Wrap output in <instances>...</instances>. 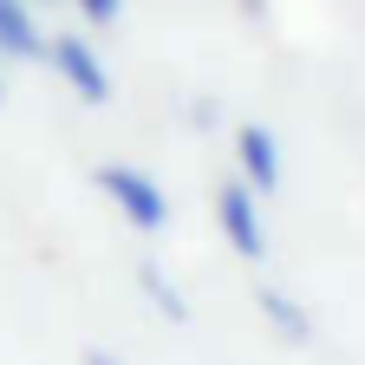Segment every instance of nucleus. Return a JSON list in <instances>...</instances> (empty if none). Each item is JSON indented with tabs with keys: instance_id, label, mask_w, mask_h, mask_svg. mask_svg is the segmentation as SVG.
I'll list each match as a JSON object with an SVG mask.
<instances>
[{
	"instance_id": "7",
	"label": "nucleus",
	"mask_w": 365,
	"mask_h": 365,
	"mask_svg": "<svg viewBox=\"0 0 365 365\" xmlns=\"http://www.w3.org/2000/svg\"><path fill=\"white\" fill-rule=\"evenodd\" d=\"M72 7H78V14H85L91 26H111V20L124 14V0H72Z\"/></svg>"
},
{
	"instance_id": "10",
	"label": "nucleus",
	"mask_w": 365,
	"mask_h": 365,
	"mask_svg": "<svg viewBox=\"0 0 365 365\" xmlns=\"http://www.w3.org/2000/svg\"><path fill=\"white\" fill-rule=\"evenodd\" d=\"M0 98H7V72H0Z\"/></svg>"
},
{
	"instance_id": "9",
	"label": "nucleus",
	"mask_w": 365,
	"mask_h": 365,
	"mask_svg": "<svg viewBox=\"0 0 365 365\" xmlns=\"http://www.w3.org/2000/svg\"><path fill=\"white\" fill-rule=\"evenodd\" d=\"M85 365H118V359H105V352H85Z\"/></svg>"
},
{
	"instance_id": "4",
	"label": "nucleus",
	"mask_w": 365,
	"mask_h": 365,
	"mask_svg": "<svg viewBox=\"0 0 365 365\" xmlns=\"http://www.w3.org/2000/svg\"><path fill=\"white\" fill-rule=\"evenodd\" d=\"M235 163H242V182H248L255 196L281 190V144H274L267 124H242L235 130Z\"/></svg>"
},
{
	"instance_id": "3",
	"label": "nucleus",
	"mask_w": 365,
	"mask_h": 365,
	"mask_svg": "<svg viewBox=\"0 0 365 365\" xmlns=\"http://www.w3.org/2000/svg\"><path fill=\"white\" fill-rule=\"evenodd\" d=\"M46 59H53V72L78 91L85 105H105L111 98V72L98 66V53H91L85 39H46Z\"/></svg>"
},
{
	"instance_id": "2",
	"label": "nucleus",
	"mask_w": 365,
	"mask_h": 365,
	"mask_svg": "<svg viewBox=\"0 0 365 365\" xmlns=\"http://www.w3.org/2000/svg\"><path fill=\"white\" fill-rule=\"evenodd\" d=\"M215 222H222V235L235 242L242 261H261L267 255V228H261V209H255L248 182H222V190H215Z\"/></svg>"
},
{
	"instance_id": "6",
	"label": "nucleus",
	"mask_w": 365,
	"mask_h": 365,
	"mask_svg": "<svg viewBox=\"0 0 365 365\" xmlns=\"http://www.w3.org/2000/svg\"><path fill=\"white\" fill-rule=\"evenodd\" d=\"M261 307H267V319H274V327H287V339H307V333H313L307 319H300V307H294V300H281V294H261Z\"/></svg>"
},
{
	"instance_id": "8",
	"label": "nucleus",
	"mask_w": 365,
	"mask_h": 365,
	"mask_svg": "<svg viewBox=\"0 0 365 365\" xmlns=\"http://www.w3.org/2000/svg\"><path fill=\"white\" fill-rule=\"evenodd\" d=\"M242 14H255V20H261V14H267V0H242Z\"/></svg>"
},
{
	"instance_id": "5",
	"label": "nucleus",
	"mask_w": 365,
	"mask_h": 365,
	"mask_svg": "<svg viewBox=\"0 0 365 365\" xmlns=\"http://www.w3.org/2000/svg\"><path fill=\"white\" fill-rule=\"evenodd\" d=\"M0 59H46V33L33 26L26 0H0Z\"/></svg>"
},
{
	"instance_id": "1",
	"label": "nucleus",
	"mask_w": 365,
	"mask_h": 365,
	"mask_svg": "<svg viewBox=\"0 0 365 365\" xmlns=\"http://www.w3.org/2000/svg\"><path fill=\"white\" fill-rule=\"evenodd\" d=\"M91 182H98V190L124 209V222H137L144 235H157V228L170 222V196H163L137 163H98V170H91Z\"/></svg>"
}]
</instances>
